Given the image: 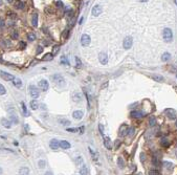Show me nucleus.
<instances>
[{"instance_id": "nucleus-1", "label": "nucleus", "mask_w": 177, "mask_h": 175, "mask_svg": "<svg viewBox=\"0 0 177 175\" xmlns=\"http://www.w3.org/2000/svg\"><path fill=\"white\" fill-rule=\"evenodd\" d=\"M52 79L54 83H56V85H58L59 87H63L65 85V81L64 79H63V77L61 75H54L52 77Z\"/></svg>"}, {"instance_id": "nucleus-2", "label": "nucleus", "mask_w": 177, "mask_h": 175, "mask_svg": "<svg viewBox=\"0 0 177 175\" xmlns=\"http://www.w3.org/2000/svg\"><path fill=\"white\" fill-rule=\"evenodd\" d=\"M163 39L166 42H171L172 39H173L172 30L170 28H164L163 32Z\"/></svg>"}, {"instance_id": "nucleus-3", "label": "nucleus", "mask_w": 177, "mask_h": 175, "mask_svg": "<svg viewBox=\"0 0 177 175\" xmlns=\"http://www.w3.org/2000/svg\"><path fill=\"white\" fill-rule=\"evenodd\" d=\"M29 93H30V96L34 99H38L39 95H40L39 89L36 86H34V85H30L29 86Z\"/></svg>"}, {"instance_id": "nucleus-4", "label": "nucleus", "mask_w": 177, "mask_h": 175, "mask_svg": "<svg viewBox=\"0 0 177 175\" xmlns=\"http://www.w3.org/2000/svg\"><path fill=\"white\" fill-rule=\"evenodd\" d=\"M90 42H91V39H90V37L88 36V35H82L81 36V44L85 46V47H87V46H89L90 44Z\"/></svg>"}, {"instance_id": "nucleus-5", "label": "nucleus", "mask_w": 177, "mask_h": 175, "mask_svg": "<svg viewBox=\"0 0 177 175\" xmlns=\"http://www.w3.org/2000/svg\"><path fill=\"white\" fill-rule=\"evenodd\" d=\"M132 43H133V39L131 37H126L123 41V46L125 49H129L132 46Z\"/></svg>"}, {"instance_id": "nucleus-6", "label": "nucleus", "mask_w": 177, "mask_h": 175, "mask_svg": "<svg viewBox=\"0 0 177 175\" xmlns=\"http://www.w3.org/2000/svg\"><path fill=\"white\" fill-rule=\"evenodd\" d=\"M0 77H1L3 80H5V81H13L15 79V77L13 75L7 73V72H4V71H0Z\"/></svg>"}, {"instance_id": "nucleus-7", "label": "nucleus", "mask_w": 177, "mask_h": 175, "mask_svg": "<svg viewBox=\"0 0 177 175\" xmlns=\"http://www.w3.org/2000/svg\"><path fill=\"white\" fill-rule=\"evenodd\" d=\"M48 87H49V84L46 80H41L40 82H39V88H41V90L46 91L47 89H48Z\"/></svg>"}, {"instance_id": "nucleus-8", "label": "nucleus", "mask_w": 177, "mask_h": 175, "mask_svg": "<svg viewBox=\"0 0 177 175\" xmlns=\"http://www.w3.org/2000/svg\"><path fill=\"white\" fill-rule=\"evenodd\" d=\"M164 114H166L168 118H169V119H171V120H173V119H175V118H176L175 110L171 109V108H169V109H166V110H164Z\"/></svg>"}, {"instance_id": "nucleus-9", "label": "nucleus", "mask_w": 177, "mask_h": 175, "mask_svg": "<svg viewBox=\"0 0 177 175\" xmlns=\"http://www.w3.org/2000/svg\"><path fill=\"white\" fill-rule=\"evenodd\" d=\"M49 147L52 148L53 150H57V149H59V147H60V142H59L58 139L54 138V139H52V141H50Z\"/></svg>"}, {"instance_id": "nucleus-10", "label": "nucleus", "mask_w": 177, "mask_h": 175, "mask_svg": "<svg viewBox=\"0 0 177 175\" xmlns=\"http://www.w3.org/2000/svg\"><path fill=\"white\" fill-rule=\"evenodd\" d=\"M99 60L100 62L103 65L105 64H107V62H108V56H107V54H105V53H101L100 55H99Z\"/></svg>"}, {"instance_id": "nucleus-11", "label": "nucleus", "mask_w": 177, "mask_h": 175, "mask_svg": "<svg viewBox=\"0 0 177 175\" xmlns=\"http://www.w3.org/2000/svg\"><path fill=\"white\" fill-rule=\"evenodd\" d=\"M91 13H92V16H94V17L100 16L101 13H102V7H101L100 5H94Z\"/></svg>"}, {"instance_id": "nucleus-12", "label": "nucleus", "mask_w": 177, "mask_h": 175, "mask_svg": "<svg viewBox=\"0 0 177 175\" xmlns=\"http://www.w3.org/2000/svg\"><path fill=\"white\" fill-rule=\"evenodd\" d=\"M83 111H81V110H77V111H74L73 113H72V116L74 119H77V120H81L82 118H83Z\"/></svg>"}, {"instance_id": "nucleus-13", "label": "nucleus", "mask_w": 177, "mask_h": 175, "mask_svg": "<svg viewBox=\"0 0 177 175\" xmlns=\"http://www.w3.org/2000/svg\"><path fill=\"white\" fill-rule=\"evenodd\" d=\"M13 84H14L15 87L20 88V87H22V80H20L19 78H15L13 80Z\"/></svg>"}, {"instance_id": "nucleus-14", "label": "nucleus", "mask_w": 177, "mask_h": 175, "mask_svg": "<svg viewBox=\"0 0 177 175\" xmlns=\"http://www.w3.org/2000/svg\"><path fill=\"white\" fill-rule=\"evenodd\" d=\"M60 147L62 148V149H69L70 148V144L67 142V141H61L60 142Z\"/></svg>"}, {"instance_id": "nucleus-15", "label": "nucleus", "mask_w": 177, "mask_h": 175, "mask_svg": "<svg viewBox=\"0 0 177 175\" xmlns=\"http://www.w3.org/2000/svg\"><path fill=\"white\" fill-rule=\"evenodd\" d=\"M104 145H105V147L107 148L108 150H111L112 145H111V142H110V138H109V137H105V139H104Z\"/></svg>"}, {"instance_id": "nucleus-16", "label": "nucleus", "mask_w": 177, "mask_h": 175, "mask_svg": "<svg viewBox=\"0 0 177 175\" xmlns=\"http://www.w3.org/2000/svg\"><path fill=\"white\" fill-rule=\"evenodd\" d=\"M28 174H29V169L26 168V167H22L19 170V175H28Z\"/></svg>"}, {"instance_id": "nucleus-17", "label": "nucleus", "mask_w": 177, "mask_h": 175, "mask_svg": "<svg viewBox=\"0 0 177 175\" xmlns=\"http://www.w3.org/2000/svg\"><path fill=\"white\" fill-rule=\"evenodd\" d=\"M141 115H143V114H141L139 111H131V113H130V116H131V118H133V119H138V118H140Z\"/></svg>"}, {"instance_id": "nucleus-18", "label": "nucleus", "mask_w": 177, "mask_h": 175, "mask_svg": "<svg viewBox=\"0 0 177 175\" xmlns=\"http://www.w3.org/2000/svg\"><path fill=\"white\" fill-rule=\"evenodd\" d=\"M31 23H33L34 26H37L38 25V15L36 13L33 14V19H31Z\"/></svg>"}, {"instance_id": "nucleus-19", "label": "nucleus", "mask_w": 177, "mask_h": 175, "mask_svg": "<svg viewBox=\"0 0 177 175\" xmlns=\"http://www.w3.org/2000/svg\"><path fill=\"white\" fill-rule=\"evenodd\" d=\"M72 100L74 101V102H81V101H82V95H81V93L77 92L76 94L72 96Z\"/></svg>"}, {"instance_id": "nucleus-20", "label": "nucleus", "mask_w": 177, "mask_h": 175, "mask_svg": "<svg viewBox=\"0 0 177 175\" xmlns=\"http://www.w3.org/2000/svg\"><path fill=\"white\" fill-rule=\"evenodd\" d=\"M163 165L164 168L168 169V170H172L173 169V164H172V162H163Z\"/></svg>"}, {"instance_id": "nucleus-21", "label": "nucleus", "mask_w": 177, "mask_h": 175, "mask_svg": "<svg viewBox=\"0 0 177 175\" xmlns=\"http://www.w3.org/2000/svg\"><path fill=\"white\" fill-rule=\"evenodd\" d=\"M29 105H30V108H31L33 110H37L38 108H39V105H38V103H37L35 100H34V101H31Z\"/></svg>"}, {"instance_id": "nucleus-22", "label": "nucleus", "mask_w": 177, "mask_h": 175, "mask_svg": "<svg viewBox=\"0 0 177 175\" xmlns=\"http://www.w3.org/2000/svg\"><path fill=\"white\" fill-rule=\"evenodd\" d=\"M171 59V55L169 53H164L163 55L162 56V60L163 61H164V62H167V61H169Z\"/></svg>"}, {"instance_id": "nucleus-23", "label": "nucleus", "mask_w": 177, "mask_h": 175, "mask_svg": "<svg viewBox=\"0 0 177 175\" xmlns=\"http://www.w3.org/2000/svg\"><path fill=\"white\" fill-rule=\"evenodd\" d=\"M1 123H2V125L4 126L5 128H11V123H10V121H9V120H6V119H2Z\"/></svg>"}, {"instance_id": "nucleus-24", "label": "nucleus", "mask_w": 177, "mask_h": 175, "mask_svg": "<svg viewBox=\"0 0 177 175\" xmlns=\"http://www.w3.org/2000/svg\"><path fill=\"white\" fill-rule=\"evenodd\" d=\"M117 165H119V167H120L121 169H123L124 167H125V162H124V159L122 158V157L117 158Z\"/></svg>"}, {"instance_id": "nucleus-25", "label": "nucleus", "mask_w": 177, "mask_h": 175, "mask_svg": "<svg viewBox=\"0 0 177 175\" xmlns=\"http://www.w3.org/2000/svg\"><path fill=\"white\" fill-rule=\"evenodd\" d=\"M127 127L126 126H123L121 128V131H120V136H125L126 133H127Z\"/></svg>"}, {"instance_id": "nucleus-26", "label": "nucleus", "mask_w": 177, "mask_h": 175, "mask_svg": "<svg viewBox=\"0 0 177 175\" xmlns=\"http://www.w3.org/2000/svg\"><path fill=\"white\" fill-rule=\"evenodd\" d=\"M17 9H19V10H22L23 7H24V3H23L22 1H20V0H18L17 2H16V5H15Z\"/></svg>"}, {"instance_id": "nucleus-27", "label": "nucleus", "mask_w": 177, "mask_h": 175, "mask_svg": "<svg viewBox=\"0 0 177 175\" xmlns=\"http://www.w3.org/2000/svg\"><path fill=\"white\" fill-rule=\"evenodd\" d=\"M156 124V119L154 118V116H151L150 119H149V125H150L151 127H153Z\"/></svg>"}, {"instance_id": "nucleus-28", "label": "nucleus", "mask_w": 177, "mask_h": 175, "mask_svg": "<svg viewBox=\"0 0 177 175\" xmlns=\"http://www.w3.org/2000/svg\"><path fill=\"white\" fill-rule=\"evenodd\" d=\"M11 121H12L13 123H15V124H18V118H17V115H16L15 113H14V114H13V113L11 114Z\"/></svg>"}, {"instance_id": "nucleus-29", "label": "nucleus", "mask_w": 177, "mask_h": 175, "mask_svg": "<svg viewBox=\"0 0 177 175\" xmlns=\"http://www.w3.org/2000/svg\"><path fill=\"white\" fill-rule=\"evenodd\" d=\"M27 38H28L29 41H35L36 40V35H35L34 33H29L28 35H27Z\"/></svg>"}, {"instance_id": "nucleus-30", "label": "nucleus", "mask_w": 177, "mask_h": 175, "mask_svg": "<svg viewBox=\"0 0 177 175\" xmlns=\"http://www.w3.org/2000/svg\"><path fill=\"white\" fill-rule=\"evenodd\" d=\"M80 172H81V175H88V173H87L88 171H87V168H86V166H83V167H82Z\"/></svg>"}, {"instance_id": "nucleus-31", "label": "nucleus", "mask_w": 177, "mask_h": 175, "mask_svg": "<svg viewBox=\"0 0 177 175\" xmlns=\"http://www.w3.org/2000/svg\"><path fill=\"white\" fill-rule=\"evenodd\" d=\"M152 78H153V79H154L155 81H157V82H163V81L164 80L162 76H153Z\"/></svg>"}, {"instance_id": "nucleus-32", "label": "nucleus", "mask_w": 177, "mask_h": 175, "mask_svg": "<svg viewBox=\"0 0 177 175\" xmlns=\"http://www.w3.org/2000/svg\"><path fill=\"white\" fill-rule=\"evenodd\" d=\"M5 93H6V89L4 88V86L2 84H0V95H3Z\"/></svg>"}, {"instance_id": "nucleus-33", "label": "nucleus", "mask_w": 177, "mask_h": 175, "mask_svg": "<svg viewBox=\"0 0 177 175\" xmlns=\"http://www.w3.org/2000/svg\"><path fill=\"white\" fill-rule=\"evenodd\" d=\"M53 54H46V56H44L43 57V60H48V61H50L53 59Z\"/></svg>"}, {"instance_id": "nucleus-34", "label": "nucleus", "mask_w": 177, "mask_h": 175, "mask_svg": "<svg viewBox=\"0 0 177 175\" xmlns=\"http://www.w3.org/2000/svg\"><path fill=\"white\" fill-rule=\"evenodd\" d=\"M21 105H22V109H23V113H24V116H28L29 114H28V112H27V110H26V107H25V105H24V103H21Z\"/></svg>"}, {"instance_id": "nucleus-35", "label": "nucleus", "mask_w": 177, "mask_h": 175, "mask_svg": "<svg viewBox=\"0 0 177 175\" xmlns=\"http://www.w3.org/2000/svg\"><path fill=\"white\" fill-rule=\"evenodd\" d=\"M60 123L62 124V125H64V126H67L70 124V122L68 120H60Z\"/></svg>"}, {"instance_id": "nucleus-36", "label": "nucleus", "mask_w": 177, "mask_h": 175, "mask_svg": "<svg viewBox=\"0 0 177 175\" xmlns=\"http://www.w3.org/2000/svg\"><path fill=\"white\" fill-rule=\"evenodd\" d=\"M88 150H89V152L91 153V155H92V158L94 159V161H96V159H97V158H96V153H94V152H93V151L91 150V148H88Z\"/></svg>"}, {"instance_id": "nucleus-37", "label": "nucleus", "mask_w": 177, "mask_h": 175, "mask_svg": "<svg viewBox=\"0 0 177 175\" xmlns=\"http://www.w3.org/2000/svg\"><path fill=\"white\" fill-rule=\"evenodd\" d=\"M76 162H77V165H81L82 162H83V158H82L81 156H78L76 158Z\"/></svg>"}, {"instance_id": "nucleus-38", "label": "nucleus", "mask_w": 177, "mask_h": 175, "mask_svg": "<svg viewBox=\"0 0 177 175\" xmlns=\"http://www.w3.org/2000/svg\"><path fill=\"white\" fill-rule=\"evenodd\" d=\"M61 63H62V64H68V60H67V58L63 56V57L61 58Z\"/></svg>"}, {"instance_id": "nucleus-39", "label": "nucleus", "mask_w": 177, "mask_h": 175, "mask_svg": "<svg viewBox=\"0 0 177 175\" xmlns=\"http://www.w3.org/2000/svg\"><path fill=\"white\" fill-rule=\"evenodd\" d=\"M38 166H39V168H44L45 167V161H39Z\"/></svg>"}, {"instance_id": "nucleus-40", "label": "nucleus", "mask_w": 177, "mask_h": 175, "mask_svg": "<svg viewBox=\"0 0 177 175\" xmlns=\"http://www.w3.org/2000/svg\"><path fill=\"white\" fill-rule=\"evenodd\" d=\"M162 145L164 146V147H168V146H169V142L167 141V139L163 138V139H162Z\"/></svg>"}, {"instance_id": "nucleus-41", "label": "nucleus", "mask_w": 177, "mask_h": 175, "mask_svg": "<svg viewBox=\"0 0 177 175\" xmlns=\"http://www.w3.org/2000/svg\"><path fill=\"white\" fill-rule=\"evenodd\" d=\"M76 62H77V67H80V66L82 65V62L78 57H76Z\"/></svg>"}, {"instance_id": "nucleus-42", "label": "nucleus", "mask_w": 177, "mask_h": 175, "mask_svg": "<svg viewBox=\"0 0 177 175\" xmlns=\"http://www.w3.org/2000/svg\"><path fill=\"white\" fill-rule=\"evenodd\" d=\"M128 134L130 135V136L134 134V129H133V128H130V129H128Z\"/></svg>"}, {"instance_id": "nucleus-43", "label": "nucleus", "mask_w": 177, "mask_h": 175, "mask_svg": "<svg viewBox=\"0 0 177 175\" xmlns=\"http://www.w3.org/2000/svg\"><path fill=\"white\" fill-rule=\"evenodd\" d=\"M59 49H60V47L57 45L56 47H54V50H53V55H54V54H57L58 52H59Z\"/></svg>"}, {"instance_id": "nucleus-44", "label": "nucleus", "mask_w": 177, "mask_h": 175, "mask_svg": "<svg viewBox=\"0 0 177 175\" xmlns=\"http://www.w3.org/2000/svg\"><path fill=\"white\" fill-rule=\"evenodd\" d=\"M99 129H100L101 134L104 135V127H103V125H99Z\"/></svg>"}, {"instance_id": "nucleus-45", "label": "nucleus", "mask_w": 177, "mask_h": 175, "mask_svg": "<svg viewBox=\"0 0 177 175\" xmlns=\"http://www.w3.org/2000/svg\"><path fill=\"white\" fill-rule=\"evenodd\" d=\"M43 52V47L42 46H38V48H37V54L39 55V54H41Z\"/></svg>"}, {"instance_id": "nucleus-46", "label": "nucleus", "mask_w": 177, "mask_h": 175, "mask_svg": "<svg viewBox=\"0 0 177 175\" xmlns=\"http://www.w3.org/2000/svg\"><path fill=\"white\" fill-rule=\"evenodd\" d=\"M77 130H78L77 128H68V129H67L68 132H73V133H74V132H77Z\"/></svg>"}, {"instance_id": "nucleus-47", "label": "nucleus", "mask_w": 177, "mask_h": 175, "mask_svg": "<svg viewBox=\"0 0 177 175\" xmlns=\"http://www.w3.org/2000/svg\"><path fill=\"white\" fill-rule=\"evenodd\" d=\"M149 173H150V175H157V174H158V171H155V170H151V171H150V172H149Z\"/></svg>"}, {"instance_id": "nucleus-48", "label": "nucleus", "mask_w": 177, "mask_h": 175, "mask_svg": "<svg viewBox=\"0 0 177 175\" xmlns=\"http://www.w3.org/2000/svg\"><path fill=\"white\" fill-rule=\"evenodd\" d=\"M56 4H57V6H58V7H63V3H62L61 1H58V2L56 3Z\"/></svg>"}, {"instance_id": "nucleus-49", "label": "nucleus", "mask_w": 177, "mask_h": 175, "mask_svg": "<svg viewBox=\"0 0 177 175\" xmlns=\"http://www.w3.org/2000/svg\"><path fill=\"white\" fill-rule=\"evenodd\" d=\"M12 37H13L14 39H17V38H18V33H17V32H15L13 35H12Z\"/></svg>"}, {"instance_id": "nucleus-50", "label": "nucleus", "mask_w": 177, "mask_h": 175, "mask_svg": "<svg viewBox=\"0 0 177 175\" xmlns=\"http://www.w3.org/2000/svg\"><path fill=\"white\" fill-rule=\"evenodd\" d=\"M5 24V21H3V20H0V27H3Z\"/></svg>"}, {"instance_id": "nucleus-51", "label": "nucleus", "mask_w": 177, "mask_h": 175, "mask_svg": "<svg viewBox=\"0 0 177 175\" xmlns=\"http://www.w3.org/2000/svg\"><path fill=\"white\" fill-rule=\"evenodd\" d=\"M20 46H21V48H25L26 43H25V42H21V43H20Z\"/></svg>"}, {"instance_id": "nucleus-52", "label": "nucleus", "mask_w": 177, "mask_h": 175, "mask_svg": "<svg viewBox=\"0 0 177 175\" xmlns=\"http://www.w3.org/2000/svg\"><path fill=\"white\" fill-rule=\"evenodd\" d=\"M140 161H141V162H145V154H140Z\"/></svg>"}, {"instance_id": "nucleus-53", "label": "nucleus", "mask_w": 177, "mask_h": 175, "mask_svg": "<svg viewBox=\"0 0 177 175\" xmlns=\"http://www.w3.org/2000/svg\"><path fill=\"white\" fill-rule=\"evenodd\" d=\"M83 20H84V18H83V17H81L80 21H79V24H82V23H83Z\"/></svg>"}, {"instance_id": "nucleus-54", "label": "nucleus", "mask_w": 177, "mask_h": 175, "mask_svg": "<svg viewBox=\"0 0 177 175\" xmlns=\"http://www.w3.org/2000/svg\"><path fill=\"white\" fill-rule=\"evenodd\" d=\"M45 175H53V172H50V171H47L45 173Z\"/></svg>"}, {"instance_id": "nucleus-55", "label": "nucleus", "mask_w": 177, "mask_h": 175, "mask_svg": "<svg viewBox=\"0 0 177 175\" xmlns=\"http://www.w3.org/2000/svg\"><path fill=\"white\" fill-rule=\"evenodd\" d=\"M80 130H81V133H83V132H84V127H82Z\"/></svg>"}, {"instance_id": "nucleus-56", "label": "nucleus", "mask_w": 177, "mask_h": 175, "mask_svg": "<svg viewBox=\"0 0 177 175\" xmlns=\"http://www.w3.org/2000/svg\"><path fill=\"white\" fill-rule=\"evenodd\" d=\"M138 1H140V2H147L148 0H138Z\"/></svg>"}, {"instance_id": "nucleus-57", "label": "nucleus", "mask_w": 177, "mask_h": 175, "mask_svg": "<svg viewBox=\"0 0 177 175\" xmlns=\"http://www.w3.org/2000/svg\"><path fill=\"white\" fill-rule=\"evenodd\" d=\"M2 4H3V1H2V0H0V6H1Z\"/></svg>"}, {"instance_id": "nucleus-58", "label": "nucleus", "mask_w": 177, "mask_h": 175, "mask_svg": "<svg viewBox=\"0 0 177 175\" xmlns=\"http://www.w3.org/2000/svg\"><path fill=\"white\" fill-rule=\"evenodd\" d=\"M7 1H9V2L11 3V2H13V0H7Z\"/></svg>"}, {"instance_id": "nucleus-59", "label": "nucleus", "mask_w": 177, "mask_h": 175, "mask_svg": "<svg viewBox=\"0 0 177 175\" xmlns=\"http://www.w3.org/2000/svg\"><path fill=\"white\" fill-rule=\"evenodd\" d=\"M1 173H2V169H1V168H0V174H1Z\"/></svg>"}, {"instance_id": "nucleus-60", "label": "nucleus", "mask_w": 177, "mask_h": 175, "mask_svg": "<svg viewBox=\"0 0 177 175\" xmlns=\"http://www.w3.org/2000/svg\"><path fill=\"white\" fill-rule=\"evenodd\" d=\"M175 3H176V5H177V0H175Z\"/></svg>"}, {"instance_id": "nucleus-61", "label": "nucleus", "mask_w": 177, "mask_h": 175, "mask_svg": "<svg viewBox=\"0 0 177 175\" xmlns=\"http://www.w3.org/2000/svg\"><path fill=\"white\" fill-rule=\"evenodd\" d=\"M176 126H177V121H176Z\"/></svg>"}, {"instance_id": "nucleus-62", "label": "nucleus", "mask_w": 177, "mask_h": 175, "mask_svg": "<svg viewBox=\"0 0 177 175\" xmlns=\"http://www.w3.org/2000/svg\"><path fill=\"white\" fill-rule=\"evenodd\" d=\"M176 155H177V152H176Z\"/></svg>"}, {"instance_id": "nucleus-63", "label": "nucleus", "mask_w": 177, "mask_h": 175, "mask_svg": "<svg viewBox=\"0 0 177 175\" xmlns=\"http://www.w3.org/2000/svg\"><path fill=\"white\" fill-rule=\"evenodd\" d=\"M138 175H140V174H138Z\"/></svg>"}]
</instances>
